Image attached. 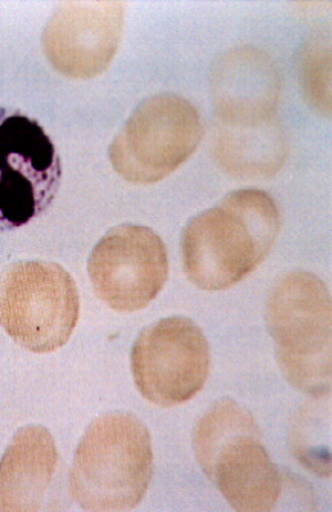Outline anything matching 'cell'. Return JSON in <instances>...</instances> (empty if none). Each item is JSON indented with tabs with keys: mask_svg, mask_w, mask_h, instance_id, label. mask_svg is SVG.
<instances>
[{
	"mask_svg": "<svg viewBox=\"0 0 332 512\" xmlns=\"http://www.w3.org/2000/svg\"><path fill=\"white\" fill-rule=\"evenodd\" d=\"M123 30L121 2H65L46 23L43 51L65 77L94 78L111 66Z\"/></svg>",
	"mask_w": 332,
	"mask_h": 512,
	"instance_id": "cell-10",
	"label": "cell"
},
{
	"mask_svg": "<svg viewBox=\"0 0 332 512\" xmlns=\"http://www.w3.org/2000/svg\"><path fill=\"white\" fill-rule=\"evenodd\" d=\"M60 179L62 161L48 133L19 109L0 106V231L42 216Z\"/></svg>",
	"mask_w": 332,
	"mask_h": 512,
	"instance_id": "cell-7",
	"label": "cell"
},
{
	"mask_svg": "<svg viewBox=\"0 0 332 512\" xmlns=\"http://www.w3.org/2000/svg\"><path fill=\"white\" fill-rule=\"evenodd\" d=\"M79 317V289L59 263L20 260L0 274V326L23 349L34 354L60 349Z\"/></svg>",
	"mask_w": 332,
	"mask_h": 512,
	"instance_id": "cell-5",
	"label": "cell"
},
{
	"mask_svg": "<svg viewBox=\"0 0 332 512\" xmlns=\"http://www.w3.org/2000/svg\"><path fill=\"white\" fill-rule=\"evenodd\" d=\"M202 471L236 511H271L282 491L279 468L262 445L253 415L236 402H216L195 428Z\"/></svg>",
	"mask_w": 332,
	"mask_h": 512,
	"instance_id": "cell-3",
	"label": "cell"
},
{
	"mask_svg": "<svg viewBox=\"0 0 332 512\" xmlns=\"http://www.w3.org/2000/svg\"><path fill=\"white\" fill-rule=\"evenodd\" d=\"M268 331L288 380L303 392L328 393L331 378V297L311 273L287 274L267 306Z\"/></svg>",
	"mask_w": 332,
	"mask_h": 512,
	"instance_id": "cell-4",
	"label": "cell"
},
{
	"mask_svg": "<svg viewBox=\"0 0 332 512\" xmlns=\"http://www.w3.org/2000/svg\"><path fill=\"white\" fill-rule=\"evenodd\" d=\"M57 468L53 435L40 425L20 428L0 461V511L45 509Z\"/></svg>",
	"mask_w": 332,
	"mask_h": 512,
	"instance_id": "cell-11",
	"label": "cell"
},
{
	"mask_svg": "<svg viewBox=\"0 0 332 512\" xmlns=\"http://www.w3.org/2000/svg\"><path fill=\"white\" fill-rule=\"evenodd\" d=\"M88 273L101 302L118 312L147 308L169 277L166 245L152 228L124 224L98 240Z\"/></svg>",
	"mask_w": 332,
	"mask_h": 512,
	"instance_id": "cell-9",
	"label": "cell"
},
{
	"mask_svg": "<svg viewBox=\"0 0 332 512\" xmlns=\"http://www.w3.org/2000/svg\"><path fill=\"white\" fill-rule=\"evenodd\" d=\"M131 367L144 399L160 407L180 406L209 378V341L190 318H163L138 335Z\"/></svg>",
	"mask_w": 332,
	"mask_h": 512,
	"instance_id": "cell-8",
	"label": "cell"
},
{
	"mask_svg": "<svg viewBox=\"0 0 332 512\" xmlns=\"http://www.w3.org/2000/svg\"><path fill=\"white\" fill-rule=\"evenodd\" d=\"M153 453L146 425L131 413L95 419L75 451L72 499L85 511H129L146 496Z\"/></svg>",
	"mask_w": 332,
	"mask_h": 512,
	"instance_id": "cell-2",
	"label": "cell"
},
{
	"mask_svg": "<svg viewBox=\"0 0 332 512\" xmlns=\"http://www.w3.org/2000/svg\"><path fill=\"white\" fill-rule=\"evenodd\" d=\"M279 231V208L268 193L256 188L230 193L184 228V273L204 291L232 288L264 262Z\"/></svg>",
	"mask_w": 332,
	"mask_h": 512,
	"instance_id": "cell-1",
	"label": "cell"
},
{
	"mask_svg": "<svg viewBox=\"0 0 332 512\" xmlns=\"http://www.w3.org/2000/svg\"><path fill=\"white\" fill-rule=\"evenodd\" d=\"M198 109L180 95H153L138 104L109 147L115 172L132 184H155L183 166L201 144Z\"/></svg>",
	"mask_w": 332,
	"mask_h": 512,
	"instance_id": "cell-6",
	"label": "cell"
}]
</instances>
